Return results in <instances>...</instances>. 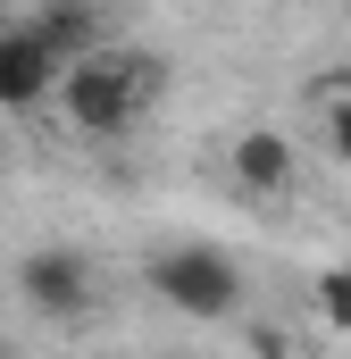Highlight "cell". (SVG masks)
<instances>
[{
    "label": "cell",
    "mask_w": 351,
    "mask_h": 359,
    "mask_svg": "<svg viewBox=\"0 0 351 359\" xmlns=\"http://www.w3.org/2000/svg\"><path fill=\"white\" fill-rule=\"evenodd\" d=\"M151 92H159V67L143 59V50H84V59H67L59 67V84L51 100L67 109V126L76 134H126L143 109H151Z\"/></svg>",
    "instance_id": "obj_1"
},
{
    "label": "cell",
    "mask_w": 351,
    "mask_h": 359,
    "mask_svg": "<svg viewBox=\"0 0 351 359\" xmlns=\"http://www.w3.org/2000/svg\"><path fill=\"white\" fill-rule=\"evenodd\" d=\"M151 292L168 301L176 318H234L243 309V268L209 243H176L151 259Z\"/></svg>",
    "instance_id": "obj_2"
},
{
    "label": "cell",
    "mask_w": 351,
    "mask_h": 359,
    "mask_svg": "<svg viewBox=\"0 0 351 359\" xmlns=\"http://www.w3.org/2000/svg\"><path fill=\"white\" fill-rule=\"evenodd\" d=\"M17 301L42 318H84L92 309V268L76 251H25L17 259Z\"/></svg>",
    "instance_id": "obj_3"
},
{
    "label": "cell",
    "mask_w": 351,
    "mask_h": 359,
    "mask_svg": "<svg viewBox=\"0 0 351 359\" xmlns=\"http://www.w3.org/2000/svg\"><path fill=\"white\" fill-rule=\"evenodd\" d=\"M59 84V59L42 50L34 25H0V109H34Z\"/></svg>",
    "instance_id": "obj_4"
},
{
    "label": "cell",
    "mask_w": 351,
    "mask_h": 359,
    "mask_svg": "<svg viewBox=\"0 0 351 359\" xmlns=\"http://www.w3.org/2000/svg\"><path fill=\"white\" fill-rule=\"evenodd\" d=\"M25 25L42 34V50H51L59 67L109 42V25H100V8H92V0H42V17H25Z\"/></svg>",
    "instance_id": "obj_5"
},
{
    "label": "cell",
    "mask_w": 351,
    "mask_h": 359,
    "mask_svg": "<svg viewBox=\"0 0 351 359\" xmlns=\"http://www.w3.org/2000/svg\"><path fill=\"white\" fill-rule=\"evenodd\" d=\"M234 184H243V192H284V184H293V142H284L276 126L234 134Z\"/></svg>",
    "instance_id": "obj_6"
},
{
    "label": "cell",
    "mask_w": 351,
    "mask_h": 359,
    "mask_svg": "<svg viewBox=\"0 0 351 359\" xmlns=\"http://www.w3.org/2000/svg\"><path fill=\"white\" fill-rule=\"evenodd\" d=\"M310 309H318V326H326V334H351V259L318 268V284H310Z\"/></svg>",
    "instance_id": "obj_7"
},
{
    "label": "cell",
    "mask_w": 351,
    "mask_h": 359,
    "mask_svg": "<svg viewBox=\"0 0 351 359\" xmlns=\"http://www.w3.org/2000/svg\"><path fill=\"white\" fill-rule=\"evenodd\" d=\"M326 142H335V159H351V100L326 109Z\"/></svg>",
    "instance_id": "obj_8"
}]
</instances>
